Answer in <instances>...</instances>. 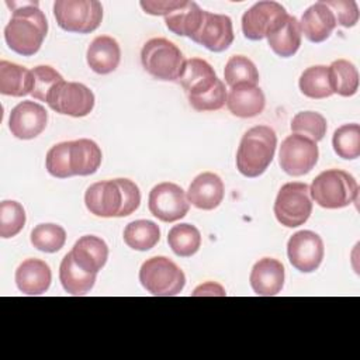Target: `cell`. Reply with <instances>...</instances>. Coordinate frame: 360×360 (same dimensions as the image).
<instances>
[{
    "label": "cell",
    "instance_id": "obj_1",
    "mask_svg": "<svg viewBox=\"0 0 360 360\" xmlns=\"http://www.w3.org/2000/svg\"><path fill=\"white\" fill-rule=\"evenodd\" d=\"M84 204L96 217H128L138 210L141 191L129 179L103 180L91 184L86 190Z\"/></svg>",
    "mask_w": 360,
    "mask_h": 360
},
{
    "label": "cell",
    "instance_id": "obj_2",
    "mask_svg": "<svg viewBox=\"0 0 360 360\" xmlns=\"http://www.w3.org/2000/svg\"><path fill=\"white\" fill-rule=\"evenodd\" d=\"M177 82L187 93L190 105L197 111H217L226 103L224 82L204 59H187Z\"/></svg>",
    "mask_w": 360,
    "mask_h": 360
},
{
    "label": "cell",
    "instance_id": "obj_3",
    "mask_svg": "<svg viewBox=\"0 0 360 360\" xmlns=\"http://www.w3.org/2000/svg\"><path fill=\"white\" fill-rule=\"evenodd\" d=\"M13 14L4 28V39L8 48L22 56L37 53L46 37L48 21L37 1L8 3Z\"/></svg>",
    "mask_w": 360,
    "mask_h": 360
},
{
    "label": "cell",
    "instance_id": "obj_4",
    "mask_svg": "<svg viewBox=\"0 0 360 360\" xmlns=\"http://www.w3.org/2000/svg\"><path fill=\"white\" fill-rule=\"evenodd\" d=\"M100 146L87 138L65 141L53 145L45 159L46 170L58 179L72 176H89L97 172L101 165Z\"/></svg>",
    "mask_w": 360,
    "mask_h": 360
},
{
    "label": "cell",
    "instance_id": "obj_5",
    "mask_svg": "<svg viewBox=\"0 0 360 360\" xmlns=\"http://www.w3.org/2000/svg\"><path fill=\"white\" fill-rule=\"evenodd\" d=\"M277 135L267 125H256L245 132L236 152V167L246 177H259L274 158Z\"/></svg>",
    "mask_w": 360,
    "mask_h": 360
},
{
    "label": "cell",
    "instance_id": "obj_6",
    "mask_svg": "<svg viewBox=\"0 0 360 360\" xmlns=\"http://www.w3.org/2000/svg\"><path fill=\"white\" fill-rule=\"evenodd\" d=\"M309 194L319 207L336 210L357 201L359 184L347 172L329 169L314 179L309 187Z\"/></svg>",
    "mask_w": 360,
    "mask_h": 360
},
{
    "label": "cell",
    "instance_id": "obj_7",
    "mask_svg": "<svg viewBox=\"0 0 360 360\" xmlns=\"http://www.w3.org/2000/svg\"><path fill=\"white\" fill-rule=\"evenodd\" d=\"M142 287L156 297H173L180 294L186 284L183 270L169 257L155 256L145 260L139 269Z\"/></svg>",
    "mask_w": 360,
    "mask_h": 360
},
{
    "label": "cell",
    "instance_id": "obj_8",
    "mask_svg": "<svg viewBox=\"0 0 360 360\" xmlns=\"http://www.w3.org/2000/svg\"><path fill=\"white\" fill-rule=\"evenodd\" d=\"M143 69L159 80H177L184 68L181 51L166 38H152L145 42L141 51Z\"/></svg>",
    "mask_w": 360,
    "mask_h": 360
},
{
    "label": "cell",
    "instance_id": "obj_9",
    "mask_svg": "<svg viewBox=\"0 0 360 360\" xmlns=\"http://www.w3.org/2000/svg\"><path fill=\"white\" fill-rule=\"evenodd\" d=\"M53 15L62 30L89 34L101 24L103 6L97 0H56Z\"/></svg>",
    "mask_w": 360,
    "mask_h": 360
},
{
    "label": "cell",
    "instance_id": "obj_10",
    "mask_svg": "<svg viewBox=\"0 0 360 360\" xmlns=\"http://www.w3.org/2000/svg\"><path fill=\"white\" fill-rule=\"evenodd\" d=\"M273 210L277 221L287 228H295L305 224L312 212L308 184L301 181L283 184L276 197Z\"/></svg>",
    "mask_w": 360,
    "mask_h": 360
},
{
    "label": "cell",
    "instance_id": "obj_11",
    "mask_svg": "<svg viewBox=\"0 0 360 360\" xmlns=\"http://www.w3.org/2000/svg\"><path fill=\"white\" fill-rule=\"evenodd\" d=\"M318 156L316 142L304 135L292 134L281 142L278 163L287 174L297 177L309 173L315 167Z\"/></svg>",
    "mask_w": 360,
    "mask_h": 360
},
{
    "label": "cell",
    "instance_id": "obj_12",
    "mask_svg": "<svg viewBox=\"0 0 360 360\" xmlns=\"http://www.w3.org/2000/svg\"><path fill=\"white\" fill-rule=\"evenodd\" d=\"M48 105L63 115L86 117L94 107L93 91L77 82H60L49 93Z\"/></svg>",
    "mask_w": 360,
    "mask_h": 360
},
{
    "label": "cell",
    "instance_id": "obj_13",
    "mask_svg": "<svg viewBox=\"0 0 360 360\" xmlns=\"http://www.w3.org/2000/svg\"><path fill=\"white\" fill-rule=\"evenodd\" d=\"M288 14L277 1H257L242 15V31L248 39L260 41L278 28Z\"/></svg>",
    "mask_w": 360,
    "mask_h": 360
},
{
    "label": "cell",
    "instance_id": "obj_14",
    "mask_svg": "<svg viewBox=\"0 0 360 360\" xmlns=\"http://www.w3.org/2000/svg\"><path fill=\"white\" fill-rule=\"evenodd\" d=\"M148 207L150 214L158 219L163 222H174L186 217L190 202L180 186L163 181L150 190Z\"/></svg>",
    "mask_w": 360,
    "mask_h": 360
},
{
    "label": "cell",
    "instance_id": "obj_15",
    "mask_svg": "<svg viewBox=\"0 0 360 360\" xmlns=\"http://www.w3.org/2000/svg\"><path fill=\"white\" fill-rule=\"evenodd\" d=\"M323 255V242L321 236L312 231H298L288 239V260L292 267L302 273L315 271L321 266Z\"/></svg>",
    "mask_w": 360,
    "mask_h": 360
},
{
    "label": "cell",
    "instance_id": "obj_16",
    "mask_svg": "<svg viewBox=\"0 0 360 360\" xmlns=\"http://www.w3.org/2000/svg\"><path fill=\"white\" fill-rule=\"evenodd\" d=\"M48 112L35 101H21L10 112L8 128L18 139H34L46 127Z\"/></svg>",
    "mask_w": 360,
    "mask_h": 360
},
{
    "label": "cell",
    "instance_id": "obj_17",
    "mask_svg": "<svg viewBox=\"0 0 360 360\" xmlns=\"http://www.w3.org/2000/svg\"><path fill=\"white\" fill-rule=\"evenodd\" d=\"M191 39L212 52H222L233 42L232 20L225 14L204 11L201 27Z\"/></svg>",
    "mask_w": 360,
    "mask_h": 360
},
{
    "label": "cell",
    "instance_id": "obj_18",
    "mask_svg": "<svg viewBox=\"0 0 360 360\" xmlns=\"http://www.w3.org/2000/svg\"><path fill=\"white\" fill-rule=\"evenodd\" d=\"M284 266L280 260L263 257L255 263L250 271V285L260 297L277 295L284 285Z\"/></svg>",
    "mask_w": 360,
    "mask_h": 360
},
{
    "label": "cell",
    "instance_id": "obj_19",
    "mask_svg": "<svg viewBox=\"0 0 360 360\" xmlns=\"http://www.w3.org/2000/svg\"><path fill=\"white\" fill-rule=\"evenodd\" d=\"M266 105V97L260 87L250 83H240L231 87L226 94L228 110L239 118L259 115Z\"/></svg>",
    "mask_w": 360,
    "mask_h": 360
},
{
    "label": "cell",
    "instance_id": "obj_20",
    "mask_svg": "<svg viewBox=\"0 0 360 360\" xmlns=\"http://www.w3.org/2000/svg\"><path fill=\"white\" fill-rule=\"evenodd\" d=\"M224 198V183L221 177L211 172H204L198 174L190 184L187 191V200L195 208L200 210H214Z\"/></svg>",
    "mask_w": 360,
    "mask_h": 360
},
{
    "label": "cell",
    "instance_id": "obj_21",
    "mask_svg": "<svg viewBox=\"0 0 360 360\" xmlns=\"http://www.w3.org/2000/svg\"><path fill=\"white\" fill-rule=\"evenodd\" d=\"M52 273L41 259H27L15 270V284L25 295H41L48 291Z\"/></svg>",
    "mask_w": 360,
    "mask_h": 360
},
{
    "label": "cell",
    "instance_id": "obj_22",
    "mask_svg": "<svg viewBox=\"0 0 360 360\" xmlns=\"http://www.w3.org/2000/svg\"><path fill=\"white\" fill-rule=\"evenodd\" d=\"M335 27V15L323 1H318L308 7L300 21L301 34H304L308 41L315 44L328 39Z\"/></svg>",
    "mask_w": 360,
    "mask_h": 360
},
{
    "label": "cell",
    "instance_id": "obj_23",
    "mask_svg": "<svg viewBox=\"0 0 360 360\" xmlns=\"http://www.w3.org/2000/svg\"><path fill=\"white\" fill-rule=\"evenodd\" d=\"M87 65L98 75L114 72L121 60V49L118 42L108 35L96 37L87 48Z\"/></svg>",
    "mask_w": 360,
    "mask_h": 360
},
{
    "label": "cell",
    "instance_id": "obj_24",
    "mask_svg": "<svg viewBox=\"0 0 360 360\" xmlns=\"http://www.w3.org/2000/svg\"><path fill=\"white\" fill-rule=\"evenodd\" d=\"M70 253L79 267L97 274L108 259V246L98 236L84 235L73 245Z\"/></svg>",
    "mask_w": 360,
    "mask_h": 360
},
{
    "label": "cell",
    "instance_id": "obj_25",
    "mask_svg": "<svg viewBox=\"0 0 360 360\" xmlns=\"http://www.w3.org/2000/svg\"><path fill=\"white\" fill-rule=\"evenodd\" d=\"M34 89V75L32 70L11 63L7 60H0V93L13 97H22L31 94Z\"/></svg>",
    "mask_w": 360,
    "mask_h": 360
},
{
    "label": "cell",
    "instance_id": "obj_26",
    "mask_svg": "<svg viewBox=\"0 0 360 360\" xmlns=\"http://www.w3.org/2000/svg\"><path fill=\"white\" fill-rule=\"evenodd\" d=\"M204 11L195 1H186L165 17L166 27L180 37H194L201 27Z\"/></svg>",
    "mask_w": 360,
    "mask_h": 360
},
{
    "label": "cell",
    "instance_id": "obj_27",
    "mask_svg": "<svg viewBox=\"0 0 360 360\" xmlns=\"http://www.w3.org/2000/svg\"><path fill=\"white\" fill-rule=\"evenodd\" d=\"M59 280L63 290L70 295H86L96 283V274L79 267L72 253H66L59 266Z\"/></svg>",
    "mask_w": 360,
    "mask_h": 360
},
{
    "label": "cell",
    "instance_id": "obj_28",
    "mask_svg": "<svg viewBox=\"0 0 360 360\" xmlns=\"http://www.w3.org/2000/svg\"><path fill=\"white\" fill-rule=\"evenodd\" d=\"M301 35L300 21L294 15H288L287 20L266 38L276 55L290 58L298 51L301 45Z\"/></svg>",
    "mask_w": 360,
    "mask_h": 360
},
{
    "label": "cell",
    "instance_id": "obj_29",
    "mask_svg": "<svg viewBox=\"0 0 360 360\" xmlns=\"http://www.w3.org/2000/svg\"><path fill=\"white\" fill-rule=\"evenodd\" d=\"M160 229L149 219H136L129 222L124 229V242L134 250L145 252L159 242Z\"/></svg>",
    "mask_w": 360,
    "mask_h": 360
},
{
    "label": "cell",
    "instance_id": "obj_30",
    "mask_svg": "<svg viewBox=\"0 0 360 360\" xmlns=\"http://www.w3.org/2000/svg\"><path fill=\"white\" fill-rule=\"evenodd\" d=\"M328 69L333 94L336 93L342 97H350L357 93L359 72L352 62L346 59H338L333 60Z\"/></svg>",
    "mask_w": 360,
    "mask_h": 360
},
{
    "label": "cell",
    "instance_id": "obj_31",
    "mask_svg": "<svg viewBox=\"0 0 360 360\" xmlns=\"http://www.w3.org/2000/svg\"><path fill=\"white\" fill-rule=\"evenodd\" d=\"M300 90L309 98H326L333 94L329 69L323 65L307 68L300 76Z\"/></svg>",
    "mask_w": 360,
    "mask_h": 360
},
{
    "label": "cell",
    "instance_id": "obj_32",
    "mask_svg": "<svg viewBox=\"0 0 360 360\" xmlns=\"http://www.w3.org/2000/svg\"><path fill=\"white\" fill-rule=\"evenodd\" d=\"M167 243L174 255L190 257L195 255L201 246V233L191 224H179L169 231Z\"/></svg>",
    "mask_w": 360,
    "mask_h": 360
},
{
    "label": "cell",
    "instance_id": "obj_33",
    "mask_svg": "<svg viewBox=\"0 0 360 360\" xmlns=\"http://www.w3.org/2000/svg\"><path fill=\"white\" fill-rule=\"evenodd\" d=\"M66 232L56 224H39L31 231V243L45 253H55L63 248Z\"/></svg>",
    "mask_w": 360,
    "mask_h": 360
},
{
    "label": "cell",
    "instance_id": "obj_34",
    "mask_svg": "<svg viewBox=\"0 0 360 360\" xmlns=\"http://www.w3.org/2000/svg\"><path fill=\"white\" fill-rule=\"evenodd\" d=\"M335 153L342 159H357L360 156V125L345 124L339 127L332 138Z\"/></svg>",
    "mask_w": 360,
    "mask_h": 360
},
{
    "label": "cell",
    "instance_id": "obj_35",
    "mask_svg": "<svg viewBox=\"0 0 360 360\" xmlns=\"http://www.w3.org/2000/svg\"><path fill=\"white\" fill-rule=\"evenodd\" d=\"M224 77H225V83L229 87L240 83L257 84L259 72L255 63L249 58L243 55H235L228 59L224 69Z\"/></svg>",
    "mask_w": 360,
    "mask_h": 360
},
{
    "label": "cell",
    "instance_id": "obj_36",
    "mask_svg": "<svg viewBox=\"0 0 360 360\" xmlns=\"http://www.w3.org/2000/svg\"><path fill=\"white\" fill-rule=\"evenodd\" d=\"M326 128V120L323 118V115L315 111L297 112L291 121V131L294 134L304 135L314 142H319L323 139Z\"/></svg>",
    "mask_w": 360,
    "mask_h": 360
},
{
    "label": "cell",
    "instance_id": "obj_37",
    "mask_svg": "<svg viewBox=\"0 0 360 360\" xmlns=\"http://www.w3.org/2000/svg\"><path fill=\"white\" fill-rule=\"evenodd\" d=\"M25 225L24 207L13 200H4L0 202V236L4 239L13 238Z\"/></svg>",
    "mask_w": 360,
    "mask_h": 360
},
{
    "label": "cell",
    "instance_id": "obj_38",
    "mask_svg": "<svg viewBox=\"0 0 360 360\" xmlns=\"http://www.w3.org/2000/svg\"><path fill=\"white\" fill-rule=\"evenodd\" d=\"M32 75H34V89L31 96L41 101H46L53 87L58 83L63 82V77L60 73H58L53 68L45 66V65L34 68Z\"/></svg>",
    "mask_w": 360,
    "mask_h": 360
},
{
    "label": "cell",
    "instance_id": "obj_39",
    "mask_svg": "<svg viewBox=\"0 0 360 360\" xmlns=\"http://www.w3.org/2000/svg\"><path fill=\"white\" fill-rule=\"evenodd\" d=\"M333 13L336 24L342 27H354L359 21V7L354 0H328L323 1Z\"/></svg>",
    "mask_w": 360,
    "mask_h": 360
},
{
    "label": "cell",
    "instance_id": "obj_40",
    "mask_svg": "<svg viewBox=\"0 0 360 360\" xmlns=\"http://www.w3.org/2000/svg\"><path fill=\"white\" fill-rule=\"evenodd\" d=\"M183 3H184V0H158V1L146 0V1H141L139 4L143 8V11L150 15H165L166 17L169 13L179 8Z\"/></svg>",
    "mask_w": 360,
    "mask_h": 360
},
{
    "label": "cell",
    "instance_id": "obj_41",
    "mask_svg": "<svg viewBox=\"0 0 360 360\" xmlns=\"http://www.w3.org/2000/svg\"><path fill=\"white\" fill-rule=\"evenodd\" d=\"M198 295H221V297H224V295H226V292L219 284H217L214 281H208V283L198 285L194 290L193 297H198Z\"/></svg>",
    "mask_w": 360,
    "mask_h": 360
}]
</instances>
